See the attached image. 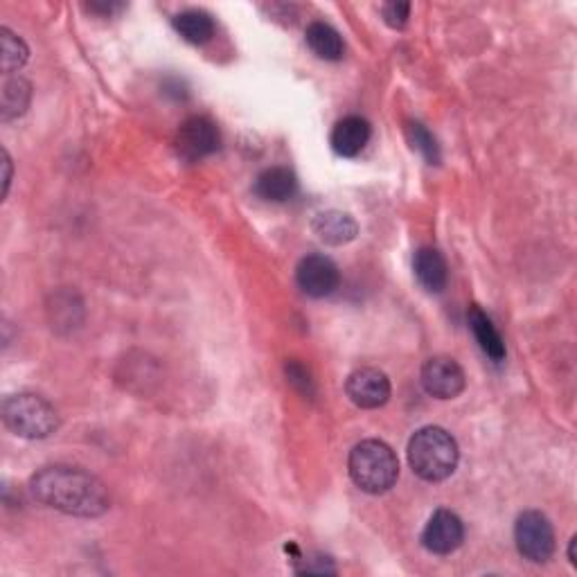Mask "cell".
Wrapping results in <instances>:
<instances>
[{"label": "cell", "instance_id": "6da1fadb", "mask_svg": "<svg viewBox=\"0 0 577 577\" xmlns=\"http://www.w3.org/2000/svg\"><path fill=\"white\" fill-rule=\"evenodd\" d=\"M34 499L70 517L95 519L109 510L111 499L104 483L79 467H43L32 476Z\"/></svg>", "mask_w": 577, "mask_h": 577}, {"label": "cell", "instance_id": "7a4b0ae2", "mask_svg": "<svg viewBox=\"0 0 577 577\" xmlns=\"http://www.w3.org/2000/svg\"><path fill=\"white\" fill-rule=\"evenodd\" d=\"M458 445L440 426H424L408 442V465L429 483H440L456 472Z\"/></svg>", "mask_w": 577, "mask_h": 577}, {"label": "cell", "instance_id": "3957f363", "mask_svg": "<svg viewBox=\"0 0 577 577\" xmlns=\"http://www.w3.org/2000/svg\"><path fill=\"white\" fill-rule=\"evenodd\" d=\"M350 476L361 492L384 494L397 483L399 460L395 451L381 440H363L352 449Z\"/></svg>", "mask_w": 577, "mask_h": 577}, {"label": "cell", "instance_id": "277c9868", "mask_svg": "<svg viewBox=\"0 0 577 577\" xmlns=\"http://www.w3.org/2000/svg\"><path fill=\"white\" fill-rule=\"evenodd\" d=\"M3 422L16 436L28 440L50 438L59 429V415L48 399L32 393L12 395L3 402Z\"/></svg>", "mask_w": 577, "mask_h": 577}, {"label": "cell", "instance_id": "5b68a950", "mask_svg": "<svg viewBox=\"0 0 577 577\" xmlns=\"http://www.w3.org/2000/svg\"><path fill=\"white\" fill-rule=\"evenodd\" d=\"M514 541H517L521 557H526L528 562L544 564L555 553L553 523L537 510L523 512L514 526Z\"/></svg>", "mask_w": 577, "mask_h": 577}, {"label": "cell", "instance_id": "8992f818", "mask_svg": "<svg viewBox=\"0 0 577 577\" xmlns=\"http://www.w3.org/2000/svg\"><path fill=\"white\" fill-rule=\"evenodd\" d=\"M221 145L217 124L206 115H192L185 120L174 138V149L185 163H199L201 158L215 154Z\"/></svg>", "mask_w": 577, "mask_h": 577}, {"label": "cell", "instance_id": "52a82bcc", "mask_svg": "<svg viewBox=\"0 0 577 577\" xmlns=\"http://www.w3.org/2000/svg\"><path fill=\"white\" fill-rule=\"evenodd\" d=\"M298 287L312 298L332 296L341 284V273L330 257L325 255H307L300 260L296 269Z\"/></svg>", "mask_w": 577, "mask_h": 577}, {"label": "cell", "instance_id": "ba28073f", "mask_svg": "<svg viewBox=\"0 0 577 577\" xmlns=\"http://www.w3.org/2000/svg\"><path fill=\"white\" fill-rule=\"evenodd\" d=\"M465 372L451 357H433L422 368V386L436 399H454L465 390Z\"/></svg>", "mask_w": 577, "mask_h": 577}, {"label": "cell", "instance_id": "9c48e42d", "mask_svg": "<svg viewBox=\"0 0 577 577\" xmlns=\"http://www.w3.org/2000/svg\"><path fill=\"white\" fill-rule=\"evenodd\" d=\"M465 539V526L456 512L438 510L422 532V546L433 555H451Z\"/></svg>", "mask_w": 577, "mask_h": 577}, {"label": "cell", "instance_id": "30bf717a", "mask_svg": "<svg viewBox=\"0 0 577 577\" xmlns=\"http://www.w3.org/2000/svg\"><path fill=\"white\" fill-rule=\"evenodd\" d=\"M345 393L359 408H379L390 399V379L377 368H359L348 377Z\"/></svg>", "mask_w": 577, "mask_h": 577}, {"label": "cell", "instance_id": "8fae6325", "mask_svg": "<svg viewBox=\"0 0 577 577\" xmlns=\"http://www.w3.org/2000/svg\"><path fill=\"white\" fill-rule=\"evenodd\" d=\"M370 124L359 115H348L334 124L332 149L343 158H354L366 149L370 140Z\"/></svg>", "mask_w": 577, "mask_h": 577}, {"label": "cell", "instance_id": "7c38bea8", "mask_svg": "<svg viewBox=\"0 0 577 577\" xmlns=\"http://www.w3.org/2000/svg\"><path fill=\"white\" fill-rule=\"evenodd\" d=\"M312 230L318 235V239L332 246L350 244L354 237L359 235V226L348 212L341 210H327L316 215L312 221Z\"/></svg>", "mask_w": 577, "mask_h": 577}, {"label": "cell", "instance_id": "4fadbf2b", "mask_svg": "<svg viewBox=\"0 0 577 577\" xmlns=\"http://www.w3.org/2000/svg\"><path fill=\"white\" fill-rule=\"evenodd\" d=\"M413 269L417 282H420L426 291H431V294H440V291L447 287L449 269L445 257H442L438 248L433 246L420 248V251L415 253Z\"/></svg>", "mask_w": 577, "mask_h": 577}, {"label": "cell", "instance_id": "5bb4252c", "mask_svg": "<svg viewBox=\"0 0 577 577\" xmlns=\"http://www.w3.org/2000/svg\"><path fill=\"white\" fill-rule=\"evenodd\" d=\"M298 192V179L289 167H269L255 181V194L264 201L284 203L294 199Z\"/></svg>", "mask_w": 577, "mask_h": 577}, {"label": "cell", "instance_id": "9a60e30c", "mask_svg": "<svg viewBox=\"0 0 577 577\" xmlns=\"http://www.w3.org/2000/svg\"><path fill=\"white\" fill-rule=\"evenodd\" d=\"M467 321H469V327H472V332H474V339L478 341V345H481V350L492 361L501 363L505 359V343L501 339L499 330L494 327L492 318L487 316L478 305H472V307H469Z\"/></svg>", "mask_w": 577, "mask_h": 577}, {"label": "cell", "instance_id": "2e32d148", "mask_svg": "<svg viewBox=\"0 0 577 577\" xmlns=\"http://www.w3.org/2000/svg\"><path fill=\"white\" fill-rule=\"evenodd\" d=\"M172 23L174 30L181 34V39L192 43V46H203V43L215 37V21L203 10H185L176 14Z\"/></svg>", "mask_w": 577, "mask_h": 577}, {"label": "cell", "instance_id": "e0dca14e", "mask_svg": "<svg viewBox=\"0 0 577 577\" xmlns=\"http://www.w3.org/2000/svg\"><path fill=\"white\" fill-rule=\"evenodd\" d=\"M307 46L314 52L318 59L325 61H339L345 52L341 34L336 32L330 23L314 21L305 32Z\"/></svg>", "mask_w": 577, "mask_h": 577}, {"label": "cell", "instance_id": "ac0fdd59", "mask_svg": "<svg viewBox=\"0 0 577 577\" xmlns=\"http://www.w3.org/2000/svg\"><path fill=\"white\" fill-rule=\"evenodd\" d=\"M30 100H32L30 82H25L23 77L7 79L3 86V104H0V115H3V120L10 122L21 118V115L28 111Z\"/></svg>", "mask_w": 577, "mask_h": 577}, {"label": "cell", "instance_id": "d6986e66", "mask_svg": "<svg viewBox=\"0 0 577 577\" xmlns=\"http://www.w3.org/2000/svg\"><path fill=\"white\" fill-rule=\"evenodd\" d=\"M0 46H3V70L5 73H14L25 66V61L30 57V50L25 46L21 37H16L14 32L7 28L0 30Z\"/></svg>", "mask_w": 577, "mask_h": 577}, {"label": "cell", "instance_id": "ffe728a7", "mask_svg": "<svg viewBox=\"0 0 577 577\" xmlns=\"http://www.w3.org/2000/svg\"><path fill=\"white\" fill-rule=\"evenodd\" d=\"M406 131H408V138H411L413 147L417 149V152H420L431 165H438L440 163V147H438L436 138H433L429 133V129H426L424 124H420V122H408Z\"/></svg>", "mask_w": 577, "mask_h": 577}, {"label": "cell", "instance_id": "44dd1931", "mask_svg": "<svg viewBox=\"0 0 577 577\" xmlns=\"http://www.w3.org/2000/svg\"><path fill=\"white\" fill-rule=\"evenodd\" d=\"M381 14H384V21L390 28L402 30L406 28L408 16H411V3H386L381 7Z\"/></svg>", "mask_w": 577, "mask_h": 577}, {"label": "cell", "instance_id": "7402d4cb", "mask_svg": "<svg viewBox=\"0 0 577 577\" xmlns=\"http://www.w3.org/2000/svg\"><path fill=\"white\" fill-rule=\"evenodd\" d=\"M287 377H289L291 384L300 390V393H305V395L314 393V381H312V377H309V372L303 363L289 361L287 363Z\"/></svg>", "mask_w": 577, "mask_h": 577}, {"label": "cell", "instance_id": "603a6c76", "mask_svg": "<svg viewBox=\"0 0 577 577\" xmlns=\"http://www.w3.org/2000/svg\"><path fill=\"white\" fill-rule=\"evenodd\" d=\"M298 562H303V566H298L296 571L298 573H336V568L332 564V559L330 557H323V555H314V557H309V559H298Z\"/></svg>", "mask_w": 577, "mask_h": 577}, {"label": "cell", "instance_id": "cb8c5ba5", "mask_svg": "<svg viewBox=\"0 0 577 577\" xmlns=\"http://www.w3.org/2000/svg\"><path fill=\"white\" fill-rule=\"evenodd\" d=\"M86 10L93 12V14L113 16L115 12L122 10V5H118V3H91V5H86Z\"/></svg>", "mask_w": 577, "mask_h": 577}, {"label": "cell", "instance_id": "d4e9b609", "mask_svg": "<svg viewBox=\"0 0 577 577\" xmlns=\"http://www.w3.org/2000/svg\"><path fill=\"white\" fill-rule=\"evenodd\" d=\"M10 181H12V161H10V154L5 152V194L10 190Z\"/></svg>", "mask_w": 577, "mask_h": 577}, {"label": "cell", "instance_id": "484cf974", "mask_svg": "<svg viewBox=\"0 0 577 577\" xmlns=\"http://www.w3.org/2000/svg\"><path fill=\"white\" fill-rule=\"evenodd\" d=\"M575 544H577V537L571 539V548H568V559H571V564L577 566V559H575Z\"/></svg>", "mask_w": 577, "mask_h": 577}]
</instances>
